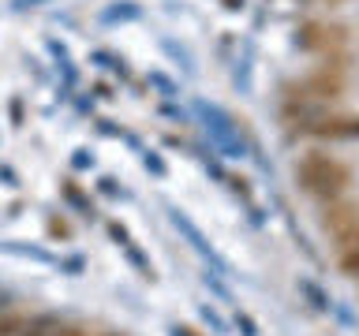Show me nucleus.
<instances>
[{"label":"nucleus","instance_id":"obj_22","mask_svg":"<svg viewBox=\"0 0 359 336\" xmlns=\"http://www.w3.org/2000/svg\"><path fill=\"white\" fill-rule=\"evenodd\" d=\"M202 284H206L210 291H217V295H221L224 302H232V288L221 280V273H210V269H206V273H202Z\"/></svg>","mask_w":359,"mask_h":336},{"label":"nucleus","instance_id":"obj_34","mask_svg":"<svg viewBox=\"0 0 359 336\" xmlns=\"http://www.w3.org/2000/svg\"><path fill=\"white\" fill-rule=\"evenodd\" d=\"M38 4H45V0H11L15 11H27V8H38Z\"/></svg>","mask_w":359,"mask_h":336},{"label":"nucleus","instance_id":"obj_3","mask_svg":"<svg viewBox=\"0 0 359 336\" xmlns=\"http://www.w3.org/2000/svg\"><path fill=\"white\" fill-rule=\"evenodd\" d=\"M165 213H168V220H172V228H176V232H180V235H184V239L191 243V251H195V254L202 258V262H210V265H213V273H221V276H232V265H229V258H221L217 251H213V243L206 239V235H202V228H198V224L187 217L184 209H180V206H168Z\"/></svg>","mask_w":359,"mask_h":336},{"label":"nucleus","instance_id":"obj_30","mask_svg":"<svg viewBox=\"0 0 359 336\" xmlns=\"http://www.w3.org/2000/svg\"><path fill=\"white\" fill-rule=\"evenodd\" d=\"M0 183H4V187H19V172L11 164H0Z\"/></svg>","mask_w":359,"mask_h":336},{"label":"nucleus","instance_id":"obj_32","mask_svg":"<svg viewBox=\"0 0 359 336\" xmlns=\"http://www.w3.org/2000/svg\"><path fill=\"white\" fill-rule=\"evenodd\" d=\"M8 108H11V123H15V127H22V123H27V120H22V101H19V97H11V105H8Z\"/></svg>","mask_w":359,"mask_h":336},{"label":"nucleus","instance_id":"obj_4","mask_svg":"<svg viewBox=\"0 0 359 336\" xmlns=\"http://www.w3.org/2000/svg\"><path fill=\"white\" fill-rule=\"evenodd\" d=\"M303 52H314V56H330V52H341L348 49V30L341 22H303L296 30V38Z\"/></svg>","mask_w":359,"mask_h":336},{"label":"nucleus","instance_id":"obj_19","mask_svg":"<svg viewBox=\"0 0 359 336\" xmlns=\"http://www.w3.org/2000/svg\"><path fill=\"white\" fill-rule=\"evenodd\" d=\"M198 318L206 321V325H210L213 332H232V329H229V321H224L221 314H217V310L210 307V302H198Z\"/></svg>","mask_w":359,"mask_h":336},{"label":"nucleus","instance_id":"obj_24","mask_svg":"<svg viewBox=\"0 0 359 336\" xmlns=\"http://www.w3.org/2000/svg\"><path fill=\"white\" fill-rule=\"evenodd\" d=\"M94 164H97V157H94V150H86V146H79V150L72 153V168H75V172H90Z\"/></svg>","mask_w":359,"mask_h":336},{"label":"nucleus","instance_id":"obj_12","mask_svg":"<svg viewBox=\"0 0 359 336\" xmlns=\"http://www.w3.org/2000/svg\"><path fill=\"white\" fill-rule=\"evenodd\" d=\"M142 19V4H135V0H116V4H109L101 11V27H116V22H139Z\"/></svg>","mask_w":359,"mask_h":336},{"label":"nucleus","instance_id":"obj_17","mask_svg":"<svg viewBox=\"0 0 359 336\" xmlns=\"http://www.w3.org/2000/svg\"><path fill=\"white\" fill-rule=\"evenodd\" d=\"M341 273L344 276H352V280H359V243H352V246H344L341 251Z\"/></svg>","mask_w":359,"mask_h":336},{"label":"nucleus","instance_id":"obj_20","mask_svg":"<svg viewBox=\"0 0 359 336\" xmlns=\"http://www.w3.org/2000/svg\"><path fill=\"white\" fill-rule=\"evenodd\" d=\"M56 269H60V273H67V276H83V273H86V258H83V254H67V258H60V262H56Z\"/></svg>","mask_w":359,"mask_h":336},{"label":"nucleus","instance_id":"obj_10","mask_svg":"<svg viewBox=\"0 0 359 336\" xmlns=\"http://www.w3.org/2000/svg\"><path fill=\"white\" fill-rule=\"evenodd\" d=\"M49 52H53V60H56V67H60V75H64V94L60 97H67L72 90L79 86V67L72 64V52H67V45L64 41H56V38H49Z\"/></svg>","mask_w":359,"mask_h":336},{"label":"nucleus","instance_id":"obj_25","mask_svg":"<svg viewBox=\"0 0 359 336\" xmlns=\"http://www.w3.org/2000/svg\"><path fill=\"white\" fill-rule=\"evenodd\" d=\"M150 86H157L165 97H176V94H180V86H176V83H172V78H168L165 71H150Z\"/></svg>","mask_w":359,"mask_h":336},{"label":"nucleus","instance_id":"obj_5","mask_svg":"<svg viewBox=\"0 0 359 336\" xmlns=\"http://www.w3.org/2000/svg\"><path fill=\"white\" fill-rule=\"evenodd\" d=\"M299 131L322 142H359V112H322Z\"/></svg>","mask_w":359,"mask_h":336},{"label":"nucleus","instance_id":"obj_18","mask_svg":"<svg viewBox=\"0 0 359 336\" xmlns=\"http://www.w3.org/2000/svg\"><path fill=\"white\" fill-rule=\"evenodd\" d=\"M97 195L109 202H120V198H128V190L116 183V176H97Z\"/></svg>","mask_w":359,"mask_h":336},{"label":"nucleus","instance_id":"obj_33","mask_svg":"<svg viewBox=\"0 0 359 336\" xmlns=\"http://www.w3.org/2000/svg\"><path fill=\"white\" fill-rule=\"evenodd\" d=\"M168 336H198L191 325H184V321H176V325H168Z\"/></svg>","mask_w":359,"mask_h":336},{"label":"nucleus","instance_id":"obj_2","mask_svg":"<svg viewBox=\"0 0 359 336\" xmlns=\"http://www.w3.org/2000/svg\"><path fill=\"white\" fill-rule=\"evenodd\" d=\"M322 228L330 232V239L337 243V251L359 243V202L344 198V195L322 202Z\"/></svg>","mask_w":359,"mask_h":336},{"label":"nucleus","instance_id":"obj_38","mask_svg":"<svg viewBox=\"0 0 359 336\" xmlns=\"http://www.w3.org/2000/svg\"><path fill=\"white\" fill-rule=\"evenodd\" d=\"M90 336H116V332H90Z\"/></svg>","mask_w":359,"mask_h":336},{"label":"nucleus","instance_id":"obj_14","mask_svg":"<svg viewBox=\"0 0 359 336\" xmlns=\"http://www.w3.org/2000/svg\"><path fill=\"white\" fill-rule=\"evenodd\" d=\"M299 291L307 295V302H311V307L318 310V314H333V299L322 291V284H318V280H311V276H299Z\"/></svg>","mask_w":359,"mask_h":336},{"label":"nucleus","instance_id":"obj_27","mask_svg":"<svg viewBox=\"0 0 359 336\" xmlns=\"http://www.w3.org/2000/svg\"><path fill=\"white\" fill-rule=\"evenodd\" d=\"M224 183H229V187L236 190V195H240V198L247 202V206H251V183H247L243 176H224Z\"/></svg>","mask_w":359,"mask_h":336},{"label":"nucleus","instance_id":"obj_7","mask_svg":"<svg viewBox=\"0 0 359 336\" xmlns=\"http://www.w3.org/2000/svg\"><path fill=\"white\" fill-rule=\"evenodd\" d=\"M195 112L202 116V123H206V131H210V139L213 146L224 153V157H243V142L236 139V127H232V120L224 116V112L217 105H210V101H195Z\"/></svg>","mask_w":359,"mask_h":336},{"label":"nucleus","instance_id":"obj_21","mask_svg":"<svg viewBox=\"0 0 359 336\" xmlns=\"http://www.w3.org/2000/svg\"><path fill=\"white\" fill-rule=\"evenodd\" d=\"M105 235H109V243H112V246L131 243V232H128V224H123V220H109V224H105Z\"/></svg>","mask_w":359,"mask_h":336},{"label":"nucleus","instance_id":"obj_9","mask_svg":"<svg viewBox=\"0 0 359 336\" xmlns=\"http://www.w3.org/2000/svg\"><path fill=\"white\" fill-rule=\"evenodd\" d=\"M60 198H64L67 206H72L83 220H97V206H94V198H90L86 190L75 183V179H60Z\"/></svg>","mask_w":359,"mask_h":336},{"label":"nucleus","instance_id":"obj_15","mask_svg":"<svg viewBox=\"0 0 359 336\" xmlns=\"http://www.w3.org/2000/svg\"><path fill=\"white\" fill-rule=\"evenodd\" d=\"M90 64L94 67H109V71H116L120 78H131V67L123 64V56H116V52H90Z\"/></svg>","mask_w":359,"mask_h":336},{"label":"nucleus","instance_id":"obj_23","mask_svg":"<svg viewBox=\"0 0 359 336\" xmlns=\"http://www.w3.org/2000/svg\"><path fill=\"white\" fill-rule=\"evenodd\" d=\"M232 325L240 329V336H258V332H262V329H258V321H255L247 310H236V314H232Z\"/></svg>","mask_w":359,"mask_h":336},{"label":"nucleus","instance_id":"obj_8","mask_svg":"<svg viewBox=\"0 0 359 336\" xmlns=\"http://www.w3.org/2000/svg\"><path fill=\"white\" fill-rule=\"evenodd\" d=\"M19 336H90V329L75 321H60L56 314H38V318H27Z\"/></svg>","mask_w":359,"mask_h":336},{"label":"nucleus","instance_id":"obj_35","mask_svg":"<svg viewBox=\"0 0 359 336\" xmlns=\"http://www.w3.org/2000/svg\"><path fill=\"white\" fill-rule=\"evenodd\" d=\"M79 112H83V116H86V112H94V97H83V101H79Z\"/></svg>","mask_w":359,"mask_h":336},{"label":"nucleus","instance_id":"obj_26","mask_svg":"<svg viewBox=\"0 0 359 336\" xmlns=\"http://www.w3.org/2000/svg\"><path fill=\"white\" fill-rule=\"evenodd\" d=\"M27 318H19V314H11V318H0V336H19Z\"/></svg>","mask_w":359,"mask_h":336},{"label":"nucleus","instance_id":"obj_16","mask_svg":"<svg viewBox=\"0 0 359 336\" xmlns=\"http://www.w3.org/2000/svg\"><path fill=\"white\" fill-rule=\"evenodd\" d=\"M142 168H146L154 179H168V161H165L157 150H142Z\"/></svg>","mask_w":359,"mask_h":336},{"label":"nucleus","instance_id":"obj_6","mask_svg":"<svg viewBox=\"0 0 359 336\" xmlns=\"http://www.w3.org/2000/svg\"><path fill=\"white\" fill-rule=\"evenodd\" d=\"M288 97H303V101H322V105H333V101L344 97V75L330 71V67H318V71L307 75L303 83L288 86Z\"/></svg>","mask_w":359,"mask_h":336},{"label":"nucleus","instance_id":"obj_31","mask_svg":"<svg viewBox=\"0 0 359 336\" xmlns=\"http://www.w3.org/2000/svg\"><path fill=\"white\" fill-rule=\"evenodd\" d=\"M161 116H168L172 123H187V112L184 108H172V105H161Z\"/></svg>","mask_w":359,"mask_h":336},{"label":"nucleus","instance_id":"obj_1","mask_svg":"<svg viewBox=\"0 0 359 336\" xmlns=\"http://www.w3.org/2000/svg\"><path fill=\"white\" fill-rule=\"evenodd\" d=\"M296 179L307 195H314L318 202H330V198H341L348 190L352 172H348V164L337 161V157L322 153V150H311L296 161Z\"/></svg>","mask_w":359,"mask_h":336},{"label":"nucleus","instance_id":"obj_13","mask_svg":"<svg viewBox=\"0 0 359 336\" xmlns=\"http://www.w3.org/2000/svg\"><path fill=\"white\" fill-rule=\"evenodd\" d=\"M120 251H123V258H128V265L135 269V273H139L142 280H150V284H154V280H157V273H154V262H150V254H146V251H142V246L135 243V239H131V243H123Z\"/></svg>","mask_w":359,"mask_h":336},{"label":"nucleus","instance_id":"obj_37","mask_svg":"<svg viewBox=\"0 0 359 336\" xmlns=\"http://www.w3.org/2000/svg\"><path fill=\"white\" fill-rule=\"evenodd\" d=\"M322 4H348V0H322Z\"/></svg>","mask_w":359,"mask_h":336},{"label":"nucleus","instance_id":"obj_28","mask_svg":"<svg viewBox=\"0 0 359 336\" xmlns=\"http://www.w3.org/2000/svg\"><path fill=\"white\" fill-rule=\"evenodd\" d=\"M45 232H49L53 239H72V228H67L64 220H56V217H49V220H45Z\"/></svg>","mask_w":359,"mask_h":336},{"label":"nucleus","instance_id":"obj_29","mask_svg":"<svg viewBox=\"0 0 359 336\" xmlns=\"http://www.w3.org/2000/svg\"><path fill=\"white\" fill-rule=\"evenodd\" d=\"M90 97H94V101H112V97H116V90H112L109 83H94V86H90Z\"/></svg>","mask_w":359,"mask_h":336},{"label":"nucleus","instance_id":"obj_11","mask_svg":"<svg viewBox=\"0 0 359 336\" xmlns=\"http://www.w3.org/2000/svg\"><path fill=\"white\" fill-rule=\"evenodd\" d=\"M0 254H15V258H30V262H38V265H53L56 269V258L49 246H38V243H0Z\"/></svg>","mask_w":359,"mask_h":336},{"label":"nucleus","instance_id":"obj_36","mask_svg":"<svg viewBox=\"0 0 359 336\" xmlns=\"http://www.w3.org/2000/svg\"><path fill=\"white\" fill-rule=\"evenodd\" d=\"M221 4L229 8V11H240V8H243V0H221Z\"/></svg>","mask_w":359,"mask_h":336}]
</instances>
